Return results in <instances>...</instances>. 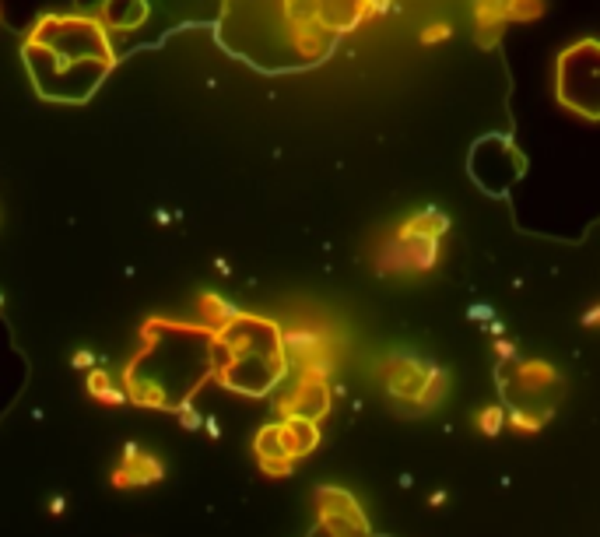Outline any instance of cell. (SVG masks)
Instances as JSON below:
<instances>
[{
    "instance_id": "6da1fadb",
    "label": "cell",
    "mask_w": 600,
    "mask_h": 537,
    "mask_svg": "<svg viewBox=\"0 0 600 537\" xmlns=\"http://www.w3.org/2000/svg\"><path fill=\"white\" fill-rule=\"evenodd\" d=\"M477 422H481V429H485L488 435H495V432L502 429V411H499V407H488V411L477 414Z\"/></svg>"
},
{
    "instance_id": "7a4b0ae2",
    "label": "cell",
    "mask_w": 600,
    "mask_h": 537,
    "mask_svg": "<svg viewBox=\"0 0 600 537\" xmlns=\"http://www.w3.org/2000/svg\"><path fill=\"white\" fill-rule=\"evenodd\" d=\"M422 39L432 46V43H446L449 39V25H429L425 32H422Z\"/></svg>"
},
{
    "instance_id": "3957f363",
    "label": "cell",
    "mask_w": 600,
    "mask_h": 537,
    "mask_svg": "<svg viewBox=\"0 0 600 537\" xmlns=\"http://www.w3.org/2000/svg\"><path fill=\"white\" fill-rule=\"evenodd\" d=\"M597 323H600V306L586 313V326H597Z\"/></svg>"
}]
</instances>
